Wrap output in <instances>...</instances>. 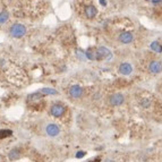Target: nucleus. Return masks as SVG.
Wrapping results in <instances>:
<instances>
[{
  "label": "nucleus",
  "instance_id": "1",
  "mask_svg": "<svg viewBox=\"0 0 162 162\" xmlns=\"http://www.w3.org/2000/svg\"><path fill=\"white\" fill-rule=\"evenodd\" d=\"M26 33V27L23 24H14L10 27V34L14 38H22Z\"/></svg>",
  "mask_w": 162,
  "mask_h": 162
},
{
  "label": "nucleus",
  "instance_id": "2",
  "mask_svg": "<svg viewBox=\"0 0 162 162\" xmlns=\"http://www.w3.org/2000/svg\"><path fill=\"white\" fill-rule=\"evenodd\" d=\"M124 102H125V97L121 93H114L109 98V103L113 107L121 106Z\"/></svg>",
  "mask_w": 162,
  "mask_h": 162
},
{
  "label": "nucleus",
  "instance_id": "3",
  "mask_svg": "<svg viewBox=\"0 0 162 162\" xmlns=\"http://www.w3.org/2000/svg\"><path fill=\"white\" fill-rule=\"evenodd\" d=\"M83 93H84V90L79 85H73L69 89V95L74 99H79L83 95Z\"/></svg>",
  "mask_w": 162,
  "mask_h": 162
},
{
  "label": "nucleus",
  "instance_id": "4",
  "mask_svg": "<svg viewBox=\"0 0 162 162\" xmlns=\"http://www.w3.org/2000/svg\"><path fill=\"white\" fill-rule=\"evenodd\" d=\"M149 70L151 74H160L162 71V62L158 60L151 61L149 65Z\"/></svg>",
  "mask_w": 162,
  "mask_h": 162
},
{
  "label": "nucleus",
  "instance_id": "5",
  "mask_svg": "<svg viewBox=\"0 0 162 162\" xmlns=\"http://www.w3.org/2000/svg\"><path fill=\"white\" fill-rule=\"evenodd\" d=\"M95 56H98V58H100V59L104 58V59H108V60H110V59L112 58L111 51H110L109 49H107L106 47H100V48H98Z\"/></svg>",
  "mask_w": 162,
  "mask_h": 162
},
{
  "label": "nucleus",
  "instance_id": "6",
  "mask_svg": "<svg viewBox=\"0 0 162 162\" xmlns=\"http://www.w3.org/2000/svg\"><path fill=\"white\" fill-rule=\"evenodd\" d=\"M118 40H119L121 43H124V44H128V43H130V42L134 40V36H133V34L129 33V32H122V33L119 34Z\"/></svg>",
  "mask_w": 162,
  "mask_h": 162
},
{
  "label": "nucleus",
  "instance_id": "7",
  "mask_svg": "<svg viewBox=\"0 0 162 162\" xmlns=\"http://www.w3.org/2000/svg\"><path fill=\"white\" fill-rule=\"evenodd\" d=\"M132 71H133V67H132L130 63H128V62H122V63H120V66H119V73H120L121 75L127 76V75H130Z\"/></svg>",
  "mask_w": 162,
  "mask_h": 162
},
{
  "label": "nucleus",
  "instance_id": "8",
  "mask_svg": "<svg viewBox=\"0 0 162 162\" xmlns=\"http://www.w3.org/2000/svg\"><path fill=\"white\" fill-rule=\"evenodd\" d=\"M46 132H47V134H48L49 136L56 137L57 135H59L60 129H59V127H58L57 125H54V124H49V125L46 127Z\"/></svg>",
  "mask_w": 162,
  "mask_h": 162
},
{
  "label": "nucleus",
  "instance_id": "9",
  "mask_svg": "<svg viewBox=\"0 0 162 162\" xmlns=\"http://www.w3.org/2000/svg\"><path fill=\"white\" fill-rule=\"evenodd\" d=\"M65 112V108L61 104H54L51 107V114L54 117H61Z\"/></svg>",
  "mask_w": 162,
  "mask_h": 162
},
{
  "label": "nucleus",
  "instance_id": "10",
  "mask_svg": "<svg viewBox=\"0 0 162 162\" xmlns=\"http://www.w3.org/2000/svg\"><path fill=\"white\" fill-rule=\"evenodd\" d=\"M97 8L94 7V6H87L86 8H85V14H86V17L87 18H93V17H95V15H97Z\"/></svg>",
  "mask_w": 162,
  "mask_h": 162
},
{
  "label": "nucleus",
  "instance_id": "11",
  "mask_svg": "<svg viewBox=\"0 0 162 162\" xmlns=\"http://www.w3.org/2000/svg\"><path fill=\"white\" fill-rule=\"evenodd\" d=\"M8 157H9V160H11V161H15V160H17L18 158H19V151L18 150H11L10 152H9V154H8Z\"/></svg>",
  "mask_w": 162,
  "mask_h": 162
},
{
  "label": "nucleus",
  "instance_id": "12",
  "mask_svg": "<svg viewBox=\"0 0 162 162\" xmlns=\"http://www.w3.org/2000/svg\"><path fill=\"white\" fill-rule=\"evenodd\" d=\"M41 98H42V93H33L27 97V100L28 101H39Z\"/></svg>",
  "mask_w": 162,
  "mask_h": 162
},
{
  "label": "nucleus",
  "instance_id": "13",
  "mask_svg": "<svg viewBox=\"0 0 162 162\" xmlns=\"http://www.w3.org/2000/svg\"><path fill=\"white\" fill-rule=\"evenodd\" d=\"M151 49H152L153 51H155V52H162L161 44H160L159 42H157V41H154V42L151 43Z\"/></svg>",
  "mask_w": 162,
  "mask_h": 162
},
{
  "label": "nucleus",
  "instance_id": "14",
  "mask_svg": "<svg viewBox=\"0 0 162 162\" xmlns=\"http://www.w3.org/2000/svg\"><path fill=\"white\" fill-rule=\"evenodd\" d=\"M7 19H8V13H7L6 10H2V11L0 13V24L6 23Z\"/></svg>",
  "mask_w": 162,
  "mask_h": 162
},
{
  "label": "nucleus",
  "instance_id": "15",
  "mask_svg": "<svg viewBox=\"0 0 162 162\" xmlns=\"http://www.w3.org/2000/svg\"><path fill=\"white\" fill-rule=\"evenodd\" d=\"M41 93L42 94H58V92L54 90V89H49V87H44L41 90Z\"/></svg>",
  "mask_w": 162,
  "mask_h": 162
},
{
  "label": "nucleus",
  "instance_id": "16",
  "mask_svg": "<svg viewBox=\"0 0 162 162\" xmlns=\"http://www.w3.org/2000/svg\"><path fill=\"white\" fill-rule=\"evenodd\" d=\"M76 54H77V57H78V58H81L82 60L86 59V57H85V56H86V52H84V51H83V50H81V49H77V50H76Z\"/></svg>",
  "mask_w": 162,
  "mask_h": 162
},
{
  "label": "nucleus",
  "instance_id": "17",
  "mask_svg": "<svg viewBox=\"0 0 162 162\" xmlns=\"http://www.w3.org/2000/svg\"><path fill=\"white\" fill-rule=\"evenodd\" d=\"M11 135V130H0V138H6Z\"/></svg>",
  "mask_w": 162,
  "mask_h": 162
},
{
  "label": "nucleus",
  "instance_id": "18",
  "mask_svg": "<svg viewBox=\"0 0 162 162\" xmlns=\"http://www.w3.org/2000/svg\"><path fill=\"white\" fill-rule=\"evenodd\" d=\"M141 104H142V107H143V108H149V107H150V104H151V102H150L147 99H143V100L141 101Z\"/></svg>",
  "mask_w": 162,
  "mask_h": 162
},
{
  "label": "nucleus",
  "instance_id": "19",
  "mask_svg": "<svg viewBox=\"0 0 162 162\" xmlns=\"http://www.w3.org/2000/svg\"><path fill=\"white\" fill-rule=\"evenodd\" d=\"M86 58H87V59H90V60H94V59H95L94 54H92V51H91V50H87V51H86Z\"/></svg>",
  "mask_w": 162,
  "mask_h": 162
},
{
  "label": "nucleus",
  "instance_id": "20",
  "mask_svg": "<svg viewBox=\"0 0 162 162\" xmlns=\"http://www.w3.org/2000/svg\"><path fill=\"white\" fill-rule=\"evenodd\" d=\"M84 154H85V152H78L76 157H77V158H82V157H84Z\"/></svg>",
  "mask_w": 162,
  "mask_h": 162
},
{
  "label": "nucleus",
  "instance_id": "21",
  "mask_svg": "<svg viewBox=\"0 0 162 162\" xmlns=\"http://www.w3.org/2000/svg\"><path fill=\"white\" fill-rule=\"evenodd\" d=\"M100 3H101L102 6H106V5H107V2H106V0H100Z\"/></svg>",
  "mask_w": 162,
  "mask_h": 162
},
{
  "label": "nucleus",
  "instance_id": "22",
  "mask_svg": "<svg viewBox=\"0 0 162 162\" xmlns=\"http://www.w3.org/2000/svg\"><path fill=\"white\" fill-rule=\"evenodd\" d=\"M161 1L162 0H152V2H153V3H160Z\"/></svg>",
  "mask_w": 162,
  "mask_h": 162
},
{
  "label": "nucleus",
  "instance_id": "23",
  "mask_svg": "<svg viewBox=\"0 0 162 162\" xmlns=\"http://www.w3.org/2000/svg\"><path fill=\"white\" fill-rule=\"evenodd\" d=\"M106 162H113V161H112V160H107Z\"/></svg>",
  "mask_w": 162,
  "mask_h": 162
}]
</instances>
